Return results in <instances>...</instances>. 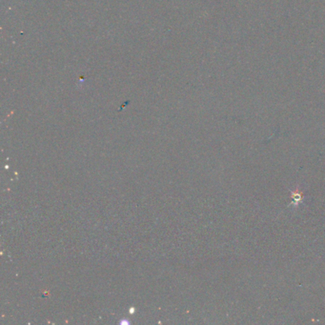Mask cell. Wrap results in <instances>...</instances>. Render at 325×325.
<instances>
[{
	"label": "cell",
	"instance_id": "1",
	"mask_svg": "<svg viewBox=\"0 0 325 325\" xmlns=\"http://www.w3.org/2000/svg\"><path fill=\"white\" fill-rule=\"evenodd\" d=\"M291 196L293 198V202H291V205H293L294 207H298L300 204H302L304 200V196L302 193L300 192L298 187H296L294 191L291 190Z\"/></svg>",
	"mask_w": 325,
	"mask_h": 325
}]
</instances>
